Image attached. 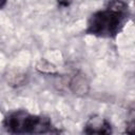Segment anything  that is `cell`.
Masks as SVG:
<instances>
[{
  "label": "cell",
  "mask_w": 135,
  "mask_h": 135,
  "mask_svg": "<svg viewBox=\"0 0 135 135\" xmlns=\"http://www.w3.org/2000/svg\"><path fill=\"white\" fill-rule=\"evenodd\" d=\"M83 132L85 134H111L112 126L104 117L92 115L85 122Z\"/></svg>",
  "instance_id": "3"
},
{
  "label": "cell",
  "mask_w": 135,
  "mask_h": 135,
  "mask_svg": "<svg viewBox=\"0 0 135 135\" xmlns=\"http://www.w3.org/2000/svg\"><path fill=\"white\" fill-rule=\"evenodd\" d=\"M71 1H72V0H58L59 4L62 5V6H68V5L71 3Z\"/></svg>",
  "instance_id": "5"
},
{
  "label": "cell",
  "mask_w": 135,
  "mask_h": 135,
  "mask_svg": "<svg viewBox=\"0 0 135 135\" xmlns=\"http://www.w3.org/2000/svg\"><path fill=\"white\" fill-rule=\"evenodd\" d=\"M3 127L13 134H43L57 133L52 121L46 116L33 115L25 110L9 112L3 119Z\"/></svg>",
  "instance_id": "2"
},
{
  "label": "cell",
  "mask_w": 135,
  "mask_h": 135,
  "mask_svg": "<svg viewBox=\"0 0 135 135\" xmlns=\"http://www.w3.org/2000/svg\"><path fill=\"white\" fill-rule=\"evenodd\" d=\"M6 2H7V0H0V9L3 8V7L5 6Z\"/></svg>",
  "instance_id": "6"
},
{
  "label": "cell",
  "mask_w": 135,
  "mask_h": 135,
  "mask_svg": "<svg viewBox=\"0 0 135 135\" xmlns=\"http://www.w3.org/2000/svg\"><path fill=\"white\" fill-rule=\"evenodd\" d=\"M88 83L85 82V79L83 76H75L71 82V88L74 93H84L86 90L84 86H86Z\"/></svg>",
  "instance_id": "4"
},
{
  "label": "cell",
  "mask_w": 135,
  "mask_h": 135,
  "mask_svg": "<svg viewBox=\"0 0 135 135\" xmlns=\"http://www.w3.org/2000/svg\"><path fill=\"white\" fill-rule=\"evenodd\" d=\"M131 16L129 5L122 0H111L93 13L88 20L85 34L98 38H115L124 27Z\"/></svg>",
  "instance_id": "1"
}]
</instances>
